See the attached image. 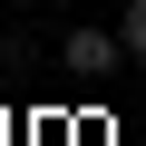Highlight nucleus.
I'll list each match as a JSON object with an SVG mask.
<instances>
[{
  "label": "nucleus",
  "instance_id": "2",
  "mask_svg": "<svg viewBox=\"0 0 146 146\" xmlns=\"http://www.w3.org/2000/svg\"><path fill=\"white\" fill-rule=\"evenodd\" d=\"M117 39H127V58H146V0H127V10H117Z\"/></svg>",
  "mask_w": 146,
  "mask_h": 146
},
{
  "label": "nucleus",
  "instance_id": "1",
  "mask_svg": "<svg viewBox=\"0 0 146 146\" xmlns=\"http://www.w3.org/2000/svg\"><path fill=\"white\" fill-rule=\"evenodd\" d=\"M58 58H68V68H78V78H117V68H136L117 29H68V49H58Z\"/></svg>",
  "mask_w": 146,
  "mask_h": 146
}]
</instances>
